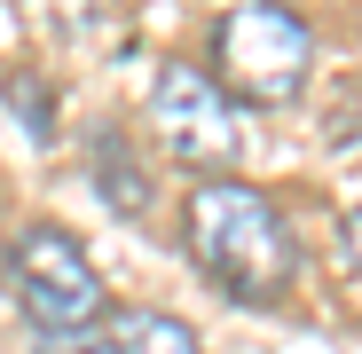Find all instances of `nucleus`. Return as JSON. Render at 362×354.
<instances>
[{
    "mask_svg": "<svg viewBox=\"0 0 362 354\" xmlns=\"http://www.w3.org/2000/svg\"><path fill=\"white\" fill-rule=\"evenodd\" d=\"M181 236H189V260L205 268V283H221L245 307L284 300L291 276H299V244H291V220L276 213V197L252 189V182H228V173L189 189Z\"/></svg>",
    "mask_w": 362,
    "mask_h": 354,
    "instance_id": "obj_1",
    "label": "nucleus"
},
{
    "mask_svg": "<svg viewBox=\"0 0 362 354\" xmlns=\"http://www.w3.org/2000/svg\"><path fill=\"white\" fill-rule=\"evenodd\" d=\"M8 291H16L32 338H71V331H103L110 323L103 268L87 260V244L64 220H32L8 244Z\"/></svg>",
    "mask_w": 362,
    "mask_h": 354,
    "instance_id": "obj_2",
    "label": "nucleus"
},
{
    "mask_svg": "<svg viewBox=\"0 0 362 354\" xmlns=\"http://www.w3.org/2000/svg\"><path fill=\"white\" fill-rule=\"evenodd\" d=\"M308 64H315V40L291 8H268V0H245L213 24V87L228 102H299L308 87Z\"/></svg>",
    "mask_w": 362,
    "mask_h": 354,
    "instance_id": "obj_3",
    "label": "nucleus"
},
{
    "mask_svg": "<svg viewBox=\"0 0 362 354\" xmlns=\"http://www.w3.org/2000/svg\"><path fill=\"white\" fill-rule=\"evenodd\" d=\"M150 134H158L165 158L197 165L205 182L245 150L236 102H228V95L213 87V71H197V64H158V79H150Z\"/></svg>",
    "mask_w": 362,
    "mask_h": 354,
    "instance_id": "obj_4",
    "label": "nucleus"
},
{
    "mask_svg": "<svg viewBox=\"0 0 362 354\" xmlns=\"http://www.w3.org/2000/svg\"><path fill=\"white\" fill-rule=\"evenodd\" d=\"M103 338H110V354H205L197 331L181 315H165V307H118L103 323Z\"/></svg>",
    "mask_w": 362,
    "mask_h": 354,
    "instance_id": "obj_5",
    "label": "nucleus"
},
{
    "mask_svg": "<svg viewBox=\"0 0 362 354\" xmlns=\"http://www.w3.org/2000/svg\"><path fill=\"white\" fill-rule=\"evenodd\" d=\"M95 165H103V189H110V213H142L150 205V182L127 165V150H118V134L95 142Z\"/></svg>",
    "mask_w": 362,
    "mask_h": 354,
    "instance_id": "obj_6",
    "label": "nucleus"
},
{
    "mask_svg": "<svg viewBox=\"0 0 362 354\" xmlns=\"http://www.w3.org/2000/svg\"><path fill=\"white\" fill-rule=\"evenodd\" d=\"M0 95H8L16 118H32V142H55V118H47V95H40L32 71H8V79H0Z\"/></svg>",
    "mask_w": 362,
    "mask_h": 354,
    "instance_id": "obj_7",
    "label": "nucleus"
},
{
    "mask_svg": "<svg viewBox=\"0 0 362 354\" xmlns=\"http://www.w3.org/2000/svg\"><path fill=\"white\" fill-rule=\"evenodd\" d=\"M32 354H110L103 331H71V338H32Z\"/></svg>",
    "mask_w": 362,
    "mask_h": 354,
    "instance_id": "obj_8",
    "label": "nucleus"
},
{
    "mask_svg": "<svg viewBox=\"0 0 362 354\" xmlns=\"http://www.w3.org/2000/svg\"><path fill=\"white\" fill-rule=\"evenodd\" d=\"M339 236H346V260H354V268H362V205H354V213H346V220H339Z\"/></svg>",
    "mask_w": 362,
    "mask_h": 354,
    "instance_id": "obj_9",
    "label": "nucleus"
}]
</instances>
